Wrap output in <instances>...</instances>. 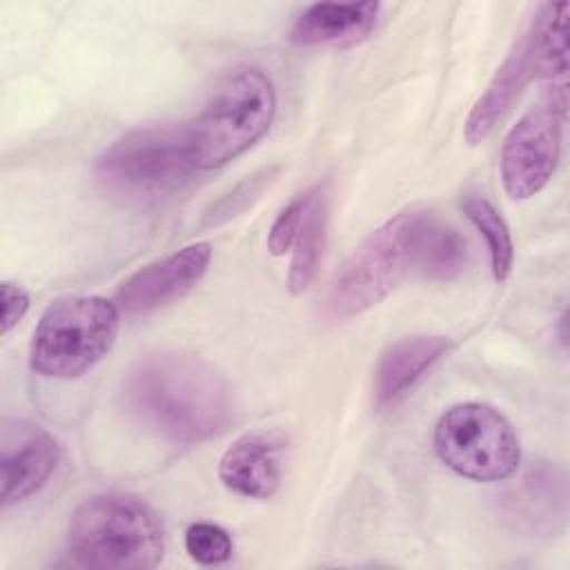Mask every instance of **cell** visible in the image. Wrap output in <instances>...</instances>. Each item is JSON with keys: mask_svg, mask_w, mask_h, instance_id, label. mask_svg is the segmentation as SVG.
Masks as SVG:
<instances>
[{"mask_svg": "<svg viewBox=\"0 0 570 570\" xmlns=\"http://www.w3.org/2000/svg\"><path fill=\"white\" fill-rule=\"evenodd\" d=\"M127 412L169 443H200L227 430L234 394L227 379L207 361L185 352L140 358L122 381Z\"/></svg>", "mask_w": 570, "mask_h": 570, "instance_id": "6da1fadb", "label": "cell"}, {"mask_svg": "<svg viewBox=\"0 0 570 570\" xmlns=\"http://www.w3.org/2000/svg\"><path fill=\"white\" fill-rule=\"evenodd\" d=\"M67 550L78 566L145 570L163 559L165 537L156 512L127 494H94L71 514Z\"/></svg>", "mask_w": 570, "mask_h": 570, "instance_id": "7a4b0ae2", "label": "cell"}, {"mask_svg": "<svg viewBox=\"0 0 570 570\" xmlns=\"http://www.w3.org/2000/svg\"><path fill=\"white\" fill-rule=\"evenodd\" d=\"M423 209H407L374 229L334 272L321 301L325 321H347L381 303L414 267Z\"/></svg>", "mask_w": 570, "mask_h": 570, "instance_id": "3957f363", "label": "cell"}, {"mask_svg": "<svg viewBox=\"0 0 570 570\" xmlns=\"http://www.w3.org/2000/svg\"><path fill=\"white\" fill-rule=\"evenodd\" d=\"M276 114L272 80L256 67H236L214 87L207 105L189 122L196 169H214L247 151L265 136Z\"/></svg>", "mask_w": 570, "mask_h": 570, "instance_id": "277c9868", "label": "cell"}, {"mask_svg": "<svg viewBox=\"0 0 570 570\" xmlns=\"http://www.w3.org/2000/svg\"><path fill=\"white\" fill-rule=\"evenodd\" d=\"M198 171L191 158L189 125L134 129L96 160V178L116 196L158 200L178 191Z\"/></svg>", "mask_w": 570, "mask_h": 570, "instance_id": "5b68a950", "label": "cell"}, {"mask_svg": "<svg viewBox=\"0 0 570 570\" xmlns=\"http://www.w3.org/2000/svg\"><path fill=\"white\" fill-rule=\"evenodd\" d=\"M120 309L102 296H65L40 316L31 367L47 379H76L91 370L114 347Z\"/></svg>", "mask_w": 570, "mask_h": 570, "instance_id": "8992f818", "label": "cell"}, {"mask_svg": "<svg viewBox=\"0 0 570 570\" xmlns=\"http://www.w3.org/2000/svg\"><path fill=\"white\" fill-rule=\"evenodd\" d=\"M434 452L452 472L492 483L512 476L521 445L510 421L485 403H459L441 414L434 428Z\"/></svg>", "mask_w": 570, "mask_h": 570, "instance_id": "52a82bcc", "label": "cell"}, {"mask_svg": "<svg viewBox=\"0 0 570 570\" xmlns=\"http://www.w3.org/2000/svg\"><path fill=\"white\" fill-rule=\"evenodd\" d=\"M561 120L548 105L530 109L501 145V180L514 200L539 194L552 178L561 154Z\"/></svg>", "mask_w": 570, "mask_h": 570, "instance_id": "ba28073f", "label": "cell"}, {"mask_svg": "<svg viewBox=\"0 0 570 570\" xmlns=\"http://www.w3.org/2000/svg\"><path fill=\"white\" fill-rule=\"evenodd\" d=\"M209 261L212 245L200 240L147 263L116 289L118 309L127 316H145L183 298L205 276Z\"/></svg>", "mask_w": 570, "mask_h": 570, "instance_id": "9c48e42d", "label": "cell"}, {"mask_svg": "<svg viewBox=\"0 0 570 570\" xmlns=\"http://www.w3.org/2000/svg\"><path fill=\"white\" fill-rule=\"evenodd\" d=\"M60 461L58 441L38 423L4 421L0 439V499L2 505L18 503L38 492Z\"/></svg>", "mask_w": 570, "mask_h": 570, "instance_id": "30bf717a", "label": "cell"}, {"mask_svg": "<svg viewBox=\"0 0 570 570\" xmlns=\"http://www.w3.org/2000/svg\"><path fill=\"white\" fill-rule=\"evenodd\" d=\"M281 448L283 439L276 432L258 430L238 436L220 456V481L240 497L269 499L281 485Z\"/></svg>", "mask_w": 570, "mask_h": 570, "instance_id": "8fae6325", "label": "cell"}, {"mask_svg": "<svg viewBox=\"0 0 570 570\" xmlns=\"http://www.w3.org/2000/svg\"><path fill=\"white\" fill-rule=\"evenodd\" d=\"M568 2L541 4L530 27L532 76L546 82L548 107L566 118L568 107Z\"/></svg>", "mask_w": 570, "mask_h": 570, "instance_id": "7c38bea8", "label": "cell"}, {"mask_svg": "<svg viewBox=\"0 0 570 570\" xmlns=\"http://www.w3.org/2000/svg\"><path fill=\"white\" fill-rule=\"evenodd\" d=\"M448 336L416 334L392 343L374 370V399L379 407L394 405L448 352Z\"/></svg>", "mask_w": 570, "mask_h": 570, "instance_id": "4fadbf2b", "label": "cell"}, {"mask_svg": "<svg viewBox=\"0 0 570 570\" xmlns=\"http://www.w3.org/2000/svg\"><path fill=\"white\" fill-rule=\"evenodd\" d=\"M379 2H318L294 20L289 38L301 47L352 45L363 40L376 24Z\"/></svg>", "mask_w": 570, "mask_h": 570, "instance_id": "5bb4252c", "label": "cell"}, {"mask_svg": "<svg viewBox=\"0 0 570 570\" xmlns=\"http://www.w3.org/2000/svg\"><path fill=\"white\" fill-rule=\"evenodd\" d=\"M532 78V56H530V33H523L512 51L505 56L503 65L497 69L483 96L474 102L465 120V140L479 145L501 120V116L519 98L528 80Z\"/></svg>", "mask_w": 570, "mask_h": 570, "instance_id": "9a60e30c", "label": "cell"}, {"mask_svg": "<svg viewBox=\"0 0 570 570\" xmlns=\"http://www.w3.org/2000/svg\"><path fill=\"white\" fill-rule=\"evenodd\" d=\"M465 238L423 209L416 234V272L430 281H450L465 269Z\"/></svg>", "mask_w": 570, "mask_h": 570, "instance_id": "2e32d148", "label": "cell"}, {"mask_svg": "<svg viewBox=\"0 0 570 570\" xmlns=\"http://www.w3.org/2000/svg\"><path fill=\"white\" fill-rule=\"evenodd\" d=\"M325 227H327V205L323 189L316 185L312 187V198L305 209L301 229L294 238V252L287 274V285L292 294H301L309 287L316 276L323 243H325Z\"/></svg>", "mask_w": 570, "mask_h": 570, "instance_id": "e0dca14e", "label": "cell"}, {"mask_svg": "<svg viewBox=\"0 0 570 570\" xmlns=\"http://www.w3.org/2000/svg\"><path fill=\"white\" fill-rule=\"evenodd\" d=\"M461 207L470 218V223L485 238L492 276L497 281H505L514 261V243L501 212L481 194H465V198L461 200Z\"/></svg>", "mask_w": 570, "mask_h": 570, "instance_id": "ac0fdd59", "label": "cell"}, {"mask_svg": "<svg viewBox=\"0 0 570 570\" xmlns=\"http://www.w3.org/2000/svg\"><path fill=\"white\" fill-rule=\"evenodd\" d=\"M185 550L196 563H223L232 557V537L216 523H191L185 532Z\"/></svg>", "mask_w": 570, "mask_h": 570, "instance_id": "d6986e66", "label": "cell"}, {"mask_svg": "<svg viewBox=\"0 0 570 570\" xmlns=\"http://www.w3.org/2000/svg\"><path fill=\"white\" fill-rule=\"evenodd\" d=\"M274 174L276 169H263V171H256L252 176H247L243 183H238L229 194H225L209 212V223H220V220H227L232 216H236L238 212H243L247 205H252L261 194L263 189L274 180Z\"/></svg>", "mask_w": 570, "mask_h": 570, "instance_id": "ffe728a7", "label": "cell"}, {"mask_svg": "<svg viewBox=\"0 0 570 570\" xmlns=\"http://www.w3.org/2000/svg\"><path fill=\"white\" fill-rule=\"evenodd\" d=\"M309 198H312V189H307L305 194H298L274 218V223L269 227V234H267V249L274 256L285 254L294 245V238L301 229V223H303L305 209L309 205Z\"/></svg>", "mask_w": 570, "mask_h": 570, "instance_id": "44dd1931", "label": "cell"}, {"mask_svg": "<svg viewBox=\"0 0 570 570\" xmlns=\"http://www.w3.org/2000/svg\"><path fill=\"white\" fill-rule=\"evenodd\" d=\"M29 309V294L16 285L4 281L2 283V321H0V334H9V330L13 325H18L22 321V316Z\"/></svg>", "mask_w": 570, "mask_h": 570, "instance_id": "7402d4cb", "label": "cell"}]
</instances>
